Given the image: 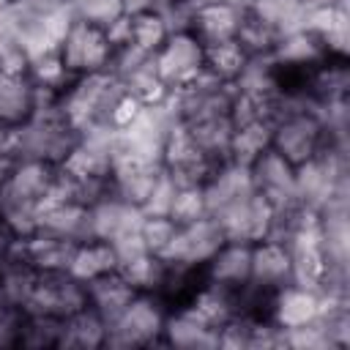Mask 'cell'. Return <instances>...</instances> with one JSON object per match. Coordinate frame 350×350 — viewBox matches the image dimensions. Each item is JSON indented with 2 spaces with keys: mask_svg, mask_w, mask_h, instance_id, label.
Here are the masks:
<instances>
[{
  "mask_svg": "<svg viewBox=\"0 0 350 350\" xmlns=\"http://www.w3.org/2000/svg\"><path fill=\"white\" fill-rule=\"evenodd\" d=\"M224 243V235L216 224V219L208 213L191 224H178L175 241L170 246V252L164 254L167 262L175 265H186V268H200L216 254V249Z\"/></svg>",
  "mask_w": 350,
  "mask_h": 350,
  "instance_id": "obj_13",
  "label": "cell"
},
{
  "mask_svg": "<svg viewBox=\"0 0 350 350\" xmlns=\"http://www.w3.org/2000/svg\"><path fill=\"white\" fill-rule=\"evenodd\" d=\"M249 276H252V243H238V241H224L216 254L202 265V279L243 295L249 290Z\"/></svg>",
  "mask_w": 350,
  "mask_h": 350,
  "instance_id": "obj_15",
  "label": "cell"
},
{
  "mask_svg": "<svg viewBox=\"0 0 350 350\" xmlns=\"http://www.w3.org/2000/svg\"><path fill=\"white\" fill-rule=\"evenodd\" d=\"M74 246H77V241H71V238L33 230L30 235L16 238V246L8 260H16L30 271H66L68 273Z\"/></svg>",
  "mask_w": 350,
  "mask_h": 350,
  "instance_id": "obj_14",
  "label": "cell"
},
{
  "mask_svg": "<svg viewBox=\"0 0 350 350\" xmlns=\"http://www.w3.org/2000/svg\"><path fill=\"white\" fill-rule=\"evenodd\" d=\"M314 38L323 44L328 57L347 60V11L345 3L339 5H323V8H309L301 22Z\"/></svg>",
  "mask_w": 350,
  "mask_h": 350,
  "instance_id": "obj_17",
  "label": "cell"
},
{
  "mask_svg": "<svg viewBox=\"0 0 350 350\" xmlns=\"http://www.w3.org/2000/svg\"><path fill=\"white\" fill-rule=\"evenodd\" d=\"M123 90L120 77L109 68V71H98V74H85V77H74L66 90L57 93L55 104L57 109L66 115V120L79 131H93L104 126L107 109L115 101V96Z\"/></svg>",
  "mask_w": 350,
  "mask_h": 350,
  "instance_id": "obj_3",
  "label": "cell"
},
{
  "mask_svg": "<svg viewBox=\"0 0 350 350\" xmlns=\"http://www.w3.org/2000/svg\"><path fill=\"white\" fill-rule=\"evenodd\" d=\"M161 345H167V347H186V350L219 347V331L211 328V325H205L189 309L172 306L170 314H167V320H164Z\"/></svg>",
  "mask_w": 350,
  "mask_h": 350,
  "instance_id": "obj_18",
  "label": "cell"
},
{
  "mask_svg": "<svg viewBox=\"0 0 350 350\" xmlns=\"http://www.w3.org/2000/svg\"><path fill=\"white\" fill-rule=\"evenodd\" d=\"M68 3H71V5H77V3H82V0H68Z\"/></svg>",
  "mask_w": 350,
  "mask_h": 350,
  "instance_id": "obj_34",
  "label": "cell"
},
{
  "mask_svg": "<svg viewBox=\"0 0 350 350\" xmlns=\"http://www.w3.org/2000/svg\"><path fill=\"white\" fill-rule=\"evenodd\" d=\"M331 145L328 115L306 98H287L271 123V150H276L295 170L317 159Z\"/></svg>",
  "mask_w": 350,
  "mask_h": 350,
  "instance_id": "obj_1",
  "label": "cell"
},
{
  "mask_svg": "<svg viewBox=\"0 0 350 350\" xmlns=\"http://www.w3.org/2000/svg\"><path fill=\"white\" fill-rule=\"evenodd\" d=\"M268 148H271V123H268V120L232 123V137H230L227 161H235V164L249 167V164L257 161Z\"/></svg>",
  "mask_w": 350,
  "mask_h": 350,
  "instance_id": "obj_23",
  "label": "cell"
},
{
  "mask_svg": "<svg viewBox=\"0 0 350 350\" xmlns=\"http://www.w3.org/2000/svg\"><path fill=\"white\" fill-rule=\"evenodd\" d=\"M118 265H120V257H118L115 243L101 241V238H85V241H77V246H74L68 273L77 282L88 284L104 273L118 271Z\"/></svg>",
  "mask_w": 350,
  "mask_h": 350,
  "instance_id": "obj_19",
  "label": "cell"
},
{
  "mask_svg": "<svg viewBox=\"0 0 350 350\" xmlns=\"http://www.w3.org/2000/svg\"><path fill=\"white\" fill-rule=\"evenodd\" d=\"M14 3H16V0H0V14H3V11H5V8H11V5H14Z\"/></svg>",
  "mask_w": 350,
  "mask_h": 350,
  "instance_id": "obj_33",
  "label": "cell"
},
{
  "mask_svg": "<svg viewBox=\"0 0 350 350\" xmlns=\"http://www.w3.org/2000/svg\"><path fill=\"white\" fill-rule=\"evenodd\" d=\"M208 200H205V189L202 186H175L167 216L175 224H191L202 216H208Z\"/></svg>",
  "mask_w": 350,
  "mask_h": 350,
  "instance_id": "obj_27",
  "label": "cell"
},
{
  "mask_svg": "<svg viewBox=\"0 0 350 350\" xmlns=\"http://www.w3.org/2000/svg\"><path fill=\"white\" fill-rule=\"evenodd\" d=\"M159 0H123V8L126 14H137V11H145V8H156Z\"/></svg>",
  "mask_w": 350,
  "mask_h": 350,
  "instance_id": "obj_30",
  "label": "cell"
},
{
  "mask_svg": "<svg viewBox=\"0 0 350 350\" xmlns=\"http://www.w3.org/2000/svg\"><path fill=\"white\" fill-rule=\"evenodd\" d=\"M249 175L252 189L260 197H265L276 208V213L298 200V170L290 161H284L276 150L268 148L257 161H252Z\"/></svg>",
  "mask_w": 350,
  "mask_h": 350,
  "instance_id": "obj_12",
  "label": "cell"
},
{
  "mask_svg": "<svg viewBox=\"0 0 350 350\" xmlns=\"http://www.w3.org/2000/svg\"><path fill=\"white\" fill-rule=\"evenodd\" d=\"M243 11L257 22L268 25L271 30H276L279 36L301 27L306 14L301 0H243Z\"/></svg>",
  "mask_w": 350,
  "mask_h": 350,
  "instance_id": "obj_24",
  "label": "cell"
},
{
  "mask_svg": "<svg viewBox=\"0 0 350 350\" xmlns=\"http://www.w3.org/2000/svg\"><path fill=\"white\" fill-rule=\"evenodd\" d=\"M175 232H178V224L167 213H145L142 221H139L137 238H139L145 252L164 260V254L170 252V246L175 241Z\"/></svg>",
  "mask_w": 350,
  "mask_h": 350,
  "instance_id": "obj_26",
  "label": "cell"
},
{
  "mask_svg": "<svg viewBox=\"0 0 350 350\" xmlns=\"http://www.w3.org/2000/svg\"><path fill=\"white\" fill-rule=\"evenodd\" d=\"M304 3V8L309 11V8H323V5H339V3H345V0H301Z\"/></svg>",
  "mask_w": 350,
  "mask_h": 350,
  "instance_id": "obj_31",
  "label": "cell"
},
{
  "mask_svg": "<svg viewBox=\"0 0 350 350\" xmlns=\"http://www.w3.org/2000/svg\"><path fill=\"white\" fill-rule=\"evenodd\" d=\"M14 159V129L0 123V164Z\"/></svg>",
  "mask_w": 350,
  "mask_h": 350,
  "instance_id": "obj_29",
  "label": "cell"
},
{
  "mask_svg": "<svg viewBox=\"0 0 350 350\" xmlns=\"http://www.w3.org/2000/svg\"><path fill=\"white\" fill-rule=\"evenodd\" d=\"M74 14L90 25H98L104 30H112L126 19L123 0H82L74 5Z\"/></svg>",
  "mask_w": 350,
  "mask_h": 350,
  "instance_id": "obj_28",
  "label": "cell"
},
{
  "mask_svg": "<svg viewBox=\"0 0 350 350\" xmlns=\"http://www.w3.org/2000/svg\"><path fill=\"white\" fill-rule=\"evenodd\" d=\"M249 60H252V55L243 49V44L238 38L205 46V74L221 85H235L241 79V74L246 71Z\"/></svg>",
  "mask_w": 350,
  "mask_h": 350,
  "instance_id": "obj_22",
  "label": "cell"
},
{
  "mask_svg": "<svg viewBox=\"0 0 350 350\" xmlns=\"http://www.w3.org/2000/svg\"><path fill=\"white\" fill-rule=\"evenodd\" d=\"M137 293H139V290H134V287L120 276V271L104 273V276H98V279H93V282L85 284L88 306H90L96 314H101L107 323H109L112 317H118V314L126 309V304H129Z\"/></svg>",
  "mask_w": 350,
  "mask_h": 350,
  "instance_id": "obj_21",
  "label": "cell"
},
{
  "mask_svg": "<svg viewBox=\"0 0 350 350\" xmlns=\"http://www.w3.org/2000/svg\"><path fill=\"white\" fill-rule=\"evenodd\" d=\"M79 137L82 134L66 120L55 98L41 101V107L19 129H14V156L60 164L79 142Z\"/></svg>",
  "mask_w": 350,
  "mask_h": 350,
  "instance_id": "obj_2",
  "label": "cell"
},
{
  "mask_svg": "<svg viewBox=\"0 0 350 350\" xmlns=\"http://www.w3.org/2000/svg\"><path fill=\"white\" fill-rule=\"evenodd\" d=\"M325 304H328V293L290 282L265 298L262 312L276 328H282L284 334H293V331L314 325L323 317Z\"/></svg>",
  "mask_w": 350,
  "mask_h": 350,
  "instance_id": "obj_9",
  "label": "cell"
},
{
  "mask_svg": "<svg viewBox=\"0 0 350 350\" xmlns=\"http://www.w3.org/2000/svg\"><path fill=\"white\" fill-rule=\"evenodd\" d=\"M224 235V241H238V243H257L276 230V208L260 197L254 189L224 208L211 213Z\"/></svg>",
  "mask_w": 350,
  "mask_h": 350,
  "instance_id": "obj_8",
  "label": "cell"
},
{
  "mask_svg": "<svg viewBox=\"0 0 350 350\" xmlns=\"http://www.w3.org/2000/svg\"><path fill=\"white\" fill-rule=\"evenodd\" d=\"M167 314H170V304L159 293H137L126 304V309L107 323L104 347L137 350V347L161 345Z\"/></svg>",
  "mask_w": 350,
  "mask_h": 350,
  "instance_id": "obj_4",
  "label": "cell"
},
{
  "mask_svg": "<svg viewBox=\"0 0 350 350\" xmlns=\"http://www.w3.org/2000/svg\"><path fill=\"white\" fill-rule=\"evenodd\" d=\"M142 211L115 191H101L88 202V238H101L109 243H120L131 235H137Z\"/></svg>",
  "mask_w": 350,
  "mask_h": 350,
  "instance_id": "obj_11",
  "label": "cell"
},
{
  "mask_svg": "<svg viewBox=\"0 0 350 350\" xmlns=\"http://www.w3.org/2000/svg\"><path fill=\"white\" fill-rule=\"evenodd\" d=\"M49 101L27 74L0 71V123L8 129H19L38 107Z\"/></svg>",
  "mask_w": 350,
  "mask_h": 350,
  "instance_id": "obj_16",
  "label": "cell"
},
{
  "mask_svg": "<svg viewBox=\"0 0 350 350\" xmlns=\"http://www.w3.org/2000/svg\"><path fill=\"white\" fill-rule=\"evenodd\" d=\"M57 52H60L63 68L68 71L71 79L85 77V74L109 71L115 63V41H112L109 30L90 25L79 16H74L68 30L63 33Z\"/></svg>",
  "mask_w": 350,
  "mask_h": 350,
  "instance_id": "obj_5",
  "label": "cell"
},
{
  "mask_svg": "<svg viewBox=\"0 0 350 350\" xmlns=\"http://www.w3.org/2000/svg\"><path fill=\"white\" fill-rule=\"evenodd\" d=\"M118 77H120L123 88H126L142 107H167V101H170V96H172V90H170V88L161 82V77L156 74L150 57L142 60V63H137L134 68L118 74Z\"/></svg>",
  "mask_w": 350,
  "mask_h": 350,
  "instance_id": "obj_25",
  "label": "cell"
},
{
  "mask_svg": "<svg viewBox=\"0 0 350 350\" xmlns=\"http://www.w3.org/2000/svg\"><path fill=\"white\" fill-rule=\"evenodd\" d=\"M104 342H107V320L96 314L88 304L79 312L60 320V339H57L60 350H96L104 347Z\"/></svg>",
  "mask_w": 350,
  "mask_h": 350,
  "instance_id": "obj_20",
  "label": "cell"
},
{
  "mask_svg": "<svg viewBox=\"0 0 350 350\" xmlns=\"http://www.w3.org/2000/svg\"><path fill=\"white\" fill-rule=\"evenodd\" d=\"M159 161L175 186H202L211 178V172L221 164V161H213L200 148V142L191 137V131L180 120H172L170 129L164 131Z\"/></svg>",
  "mask_w": 350,
  "mask_h": 350,
  "instance_id": "obj_6",
  "label": "cell"
},
{
  "mask_svg": "<svg viewBox=\"0 0 350 350\" xmlns=\"http://www.w3.org/2000/svg\"><path fill=\"white\" fill-rule=\"evenodd\" d=\"M161 5H167V8H189L194 0H159Z\"/></svg>",
  "mask_w": 350,
  "mask_h": 350,
  "instance_id": "obj_32",
  "label": "cell"
},
{
  "mask_svg": "<svg viewBox=\"0 0 350 350\" xmlns=\"http://www.w3.org/2000/svg\"><path fill=\"white\" fill-rule=\"evenodd\" d=\"M241 22H243L241 0H194L183 11L180 27H186L202 46H208L235 38Z\"/></svg>",
  "mask_w": 350,
  "mask_h": 350,
  "instance_id": "obj_10",
  "label": "cell"
},
{
  "mask_svg": "<svg viewBox=\"0 0 350 350\" xmlns=\"http://www.w3.org/2000/svg\"><path fill=\"white\" fill-rule=\"evenodd\" d=\"M161 82L178 93L205 77V46L186 30L175 27L150 57Z\"/></svg>",
  "mask_w": 350,
  "mask_h": 350,
  "instance_id": "obj_7",
  "label": "cell"
}]
</instances>
